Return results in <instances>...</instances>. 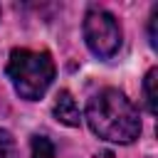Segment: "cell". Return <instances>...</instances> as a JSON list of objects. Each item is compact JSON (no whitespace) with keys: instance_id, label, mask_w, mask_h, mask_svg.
Returning a JSON list of instances; mask_svg holds the SVG:
<instances>
[{"instance_id":"obj_1","label":"cell","mask_w":158,"mask_h":158,"mask_svg":"<svg viewBox=\"0 0 158 158\" xmlns=\"http://www.w3.org/2000/svg\"><path fill=\"white\" fill-rule=\"evenodd\" d=\"M84 118L89 128L101 141H109V143L126 146L141 136V116L136 104L114 86H106L91 94V99L86 101Z\"/></svg>"},{"instance_id":"obj_2","label":"cell","mask_w":158,"mask_h":158,"mask_svg":"<svg viewBox=\"0 0 158 158\" xmlns=\"http://www.w3.org/2000/svg\"><path fill=\"white\" fill-rule=\"evenodd\" d=\"M5 74L17 91L20 99L25 101H37L47 94V89L54 81L57 67L54 59L47 49H27V47H15L10 52Z\"/></svg>"},{"instance_id":"obj_3","label":"cell","mask_w":158,"mask_h":158,"mask_svg":"<svg viewBox=\"0 0 158 158\" xmlns=\"http://www.w3.org/2000/svg\"><path fill=\"white\" fill-rule=\"evenodd\" d=\"M81 32H84V42L86 47L91 49V54H96L99 59H109L114 57L118 49H121V25L118 20L104 10V7H89L86 15H84V25H81Z\"/></svg>"},{"instance_id":"obj_4","label":"cell","mask_w":158,"mask_h":158,"mask_svg":"<svg viewBox=\"0 0 158 158\" xmlns=\"http://www.w3.org/2000/svg\"><path fill=\"white\" fill-rule=\"evenodd\" d=\"M52 111H54V118H57L59 123H64V126L77 128V126L81 123V111H79V106H77L74 96H72L67 89H62V91L57 94Z\"/></svg>"},{"instance_id":"obj_5","label":"cell","mask_w":158,"mask_h":158,"mask_svg":"<svg viewBox=\"0 0 158 158\" xmlns=\"http://www.w3.org/2000/svg\"><path fill=\"white\" fill-rule=\"evenodd\" d=\"M156 77H158V69L151 67L143 77V104L148 109V114H156Z\"/></svg>"},{"instance_id":"obj_6","label":"cell","mask_w":158,"mask_h":158,"mask_svg":"<svg viewBox=\"0 0 158 158\" xmlns=\"http://www.w3.org/2000/svg\"><path fill=\"white\" fill-rule=\"evenodd\" d=\"M30 151H32V158H54V143L47 136H42V133H35L32 136Z\"/></svg>"},{"instance_id":"obj_7","label":"cell","mask_w":158,"mask_h":158,"mask_svg":"<svg viewBox=\"0 0 158 158\" xmlns=\"http://www.w3.org/2000/svg\"><path fill=\"white\" fill-rule=\"evenodd\" d=\"M0 158H20V151H17L12 133L5 128H0Z\"/></svg>"},{"instance_id":"obj_8","label":"cell","mask_w":158,"mask_h":158,"mask_svg":"<svg viewBox=\"0 0 158 158\" xmlns=\"http://www.w3.org/2000/svg\"><path fill=\"white\" fill-rule=\"evenodd\" d=\"M156 20H158V7H153L151 12V20H148V37H151V47H156Z\"/></svg>"}]
</instances>
